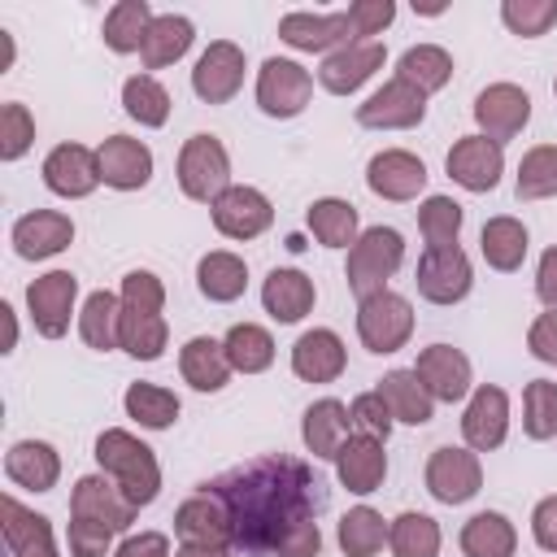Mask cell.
Returning <instances> with one entry per match:
<instances>
[{
  "instance_id": "cell-48",
  "label": "cell",
  "mask_w": 557,
  "mask_h": 557,
  "mask_svg": "<svg viewBox=\"0 0 557 557\" xmlns=\"http://www.w3.org/2000/svg\"><path fill=\"white\" fill-rule=\"evenodd\" d=\"M522 426H527L531 440H553V435H557V383H548V379L527 383V396H522Z\"/></svg>"
},
{
  "instance_id": "cell-18",
  "label": "cell",
  "mask_w": 557,
  "mask_h": 557,
  "mask_svg": "<svg viewBox=\"0 0 557 557\" xmlns=\"http://www.w3.org/2000/svg\"><path fill=\"white\" fill-rule=\"evenodd\" d=\"M96 161H100V183L117 187V191H135L152 178V152L131 139V135H113L96 148Z\"/></svg>"
},
{
  "instance_id": "cell-9",
  "label": "cell",
  "mask_w": 557,
  "mask_h": 557,
  "mask_svg": "<svg viewBox=\"0 0 557 557\" xmlns=\"http://www.w3.org/2000/svg\"><path fill=\"white\" fill-rule=\"evenodd\" d=\"M483 470L470 448H435L426 461V492L444 505H461L479 492Z\"/></svg>"
},
{
  "instance_id": "cell-47",
  "label": "cell",
  "mask_w": 557,
  "mask_h": 557,
  "mask_svg": "<svg viewBox=\"0 0 557 557\" xmlns=\"http://www.w3.org/2000/svg\"><path fill=\"white\" fill-rule=\"evenodd\" d=\"M418 231L426 248H453L461 231V205L448 196H426V205L418 209Z\"/></svg>"
},
{
  "instance_id": "cell-12",
  "label": "cell",
  "mask_w": 557,
  "mask_h": 557,
  "mask_svg": "<svg viewBox=\"0 0 557 557\" xmlns=\"http://www.w3.org/2000/svg\"><path fill=\"white\" fill-rule=\"evenodd\" d=\"M418 292L431 305H457L470 292V261L466 252L453 248H426L418 261Z\"/></svg>"
},
{
  "instance_id": "cell-38",
  "label": "cell",
  "mask_w": 557,
  "mask_h": 557,
  "mask_svg": "<svg viewBox=\"0 0 557 557\" xmlns=\"http://www.w3.org/2000/svg\"><path fill=\"white\" fill-rule=\"evenodd\" d=\"M148 26H152V9L144 0H122L104 13V44L113 52H139Z\"/></svg>"
},
{
  "instance_id": "cell-1",
  "label": "cell",
  "mask_w": 557,
  "mask_h": 557,
  "mask_svg": "<svg viewBox=\"0 0 557 557\" xmlns=\"http://www.w3.org/2000/svg\"><path fill=\"white\" fill-rule=\"evenodd\" d=\"M96 461L104 466V474L126 492V500L139 509L157 496L161 487V470H157V457L148 444H139L131 431H104L96 440Z\"/></svg>"
},
{
  "instance_id": "cell-28",
  "label": "cell",
  "mask_w": 557,
  "mask_h": 557,
  "mask_svg": "<svg viewBox=\"0 0 557 557\" xmlns=\"http://www.w3.org/2000/svg\"><path fill=\"white\" fill-rule=\"evenodd\" d=\"M348 431H352L348 405H339V400L326 396V400H318V405L305 409V448L313 457H335L344 448Z\"/></svg>"
},
{
  "instance_id": "cell-61",
  "label": "cell",
  "mask_w": 557,
  "mask_h": 557,
  "mask_svg": "<svg viewBox=\"0 0 557 557\" xmlns=\"http://www.w3.org/2000/svg\"><path fill=\"white\" fill-rule=\"evenodd\" d=\"M553 96H557V83H553Z\"/></svg>"
},
{
  "instance_id": "cell-52",
  "label": "cell",
  "mask_w": 557,
  "mask_h": 557,
  "mask_svg": "<svg viewBox=\"0 0 557 557\" xmlns=\"http://www.w3.org/2000/svg\"><path fill=\"white\" fill-rule=\"evenodd\" d=\"M348 413H352V426H357L361 435H374V440H387V431H392V422H396L379 392L357 396V400L348 405Z\"/></svg>"
},
{
  "instance_id": "cell-33",
  "label": "cell",
  "mask_w": 557,
  "mask_h": 557,
  "mask_svg": "<svg viewBox=\"0 0 557 557\" xmlns=\"http://www.w3.org/2000/svg\"><path fill=\"white\" fill-rule=\"evenodd\" d=\"M187 48H191V22L178 13H161V17H152V26L144 35L139 57L148 70H161V65H174Z\"/></svg>"
},
{
  "instance_id": "cell-5",
  "label": "cell",
  "mask_w": 557,
  "mask_h": 557,
  "mask_svg": "<svg viewBox=\"0 0 557 557\" xmlns=\"http://www.w3.org/2000/svg\"><path fill=\"white\" fill-rule=\"evenodd\" d=\"M309 91H313L309 70L287 57H270L257 74V104L270 117H296L309 104Z\"/></svg>"
},
{
  "instance_id": "cell-20",
  "label": "cell",
  "mask_w": 557,
  "mask_h": 557,
  "mask_svg": "<svg viewBox=\"0 0 557 557\" xmlns=\"http://www.w3.org/2000/svg\"><path fill=\"white\" fill-rule=\"evenodd\" d=\"M278 39L292 44L296 52H326L335 44H352L348 9L344 13H287L278 22Z\"/></svg>"
},
{
  "instance_id": "cell-36",
  "label": "cell",
  "mask_w": 557,
  "mask_h": 557,
  "mask_svg": "<svg viewBox=\"0 0 557 557\" xmlns=\"http://www.w3.org/2000/svg\"><path fill=\"white\" fill-rule=\"evenodd\" d=\"M396 78H405V83L418 87L422 96H426V91H440V87L453 78V57H448L444 48H435V44H418V48H409V52L400 57Z\"/></svg>"
},
{
  "instance_id": "cell-57",
  "label": "cell",
  "mask_w": 557,
  "mask_h": 557,
  "mask_svg": "<svg viewBox=\"0 0 557 557\" xmlns=\"http://www.w3.org/2000/svg\"><path fill=\"white\" fill-rule=\"evenodd\" d=\"M531 531H535V544L557 553V496H544L531 513Z\"/></svg>"
},
{
  "instance_id": "cell-8",
  "label": "cell",
  "mask_w": 557,
  "mask_h": 557,
  "mask_svg": "<svg viewBox=\"0 0 557 557\" xmlns=\"http://www.w3.org/2000/svg\"><path fill=\"white\" fill-rule=\"evenodd\" d=\"M426 113V96L418 87H409L405 78H392L383 83L366 104H357V122L361 126H374V131H405V126H418Z\"/></svg>"
},
{
  "instance_id": "cell-22",
  "label": "cell",
  "mask_w": 557,
  "mask_h": 557,
  "mask_svg": "<svg viewBox=\"0 0 557 557\" xmlns=\"http://www.w3.org/2000/svg\"><path fill=\"white\" fill-rule=\"evenodd\" d=\"M70 239H74V222L57 209H35V213L13 222V248L26 261H44V257L61 252Z\"/></svg>"
},
{
  "instance_id": "cell-31",
  "label": "cell",
  "mask_w": 557,
  "mask_h": 557,
  "mask_svg": "<svg viewBox=\"0 0 557 557\" xmlns=\"http://www.w3.org/2000/svg\"><path fill=\"white\" fill-rule=\"evenodd\" d=\"M78 335L87 339V348L109 352L122 348V296L113 292H91L83 313H78Z\"/></svg>"
},
{
  "instance_id": "cell-56",
  "label": "cell",
  "mask_w": 557,
  "mask_h": 557,
  "mask_svg": "<svg viewBox=\"0 0 557 557\" xmlns=\"http://www.w3.org/2000/svg\"><path fill=\"white\" fill-rule=\"evenodd\" d=\"M527 344H531V352H535L540 361H553V366H557V309H548V313H540V318L531 322Z\"/></svg>"
},
{
  "instance_id": "cell-42",
  "label": "cell",
  "mask_w": 557,
  "mask_h": 557,
  "mask_svg": "<svg viewBox=\"0 0 557 557\" xmlns=\"http://www.w3.org/2000/svg\"><path fill=\"white\" fill-rule=\"evenodd\" d=\"M126 413L148 426V431H161L178 418V396L170 387H157V383H131L126 387Z\"/></svg>"
},
{
  "instance_id": "cell-14",
  "label": "cell",
  "mask_w": 557,
  "mask_h": 557,
  "mask_svg": "<svg viewBox=\"0 0 557 557\" xmlns=\"http://www.w3.org/2000/svg\"><path fill=\"white\" fill-rule=\"evenodd\" d=\"M270 218H274V209L257 187H226L213 200V226L226 239H257L270 226Z\"/></svg>"
},
{
  "instance_id": "cell-30",
  "label": "cell",
  "mask_w": 557,
  "mask_h": 557,
  "mask_svg": "<svg viewBox=\"0 0 557 557\" xmlns=\"http://www.w3.org/2000/svg\"><path fill=\"white\" fill-rule=\"evenodd\" d=\"M178 370L183 379L196 387V392H218L226 379H231V361H226V348L209 335H196L183 344L178 352Z\"/></svg>"
},
{
  "instance_id": "cell-34",
  "label": "cell",
  "mask_w": 557,
  "mask_h": 557,
  "mask_svg": "<svg viewBox=\"0 0 557 557\" xmlns=\"http://www.w3.org/2000/svg\"><path fill=\"white\" fill-rule=\"evenodd\" d=\"M513 527L505 513L487 509V513H474L466 527H461V553L466 557H513Z\"/></svg>"
},
{
  "instance_id": "cell-43",
  "label": "cell",
  "mask_w": 557,
  "mask_h": 557,
  "mask_svg": "<svg viewBox=\"0 0 557 557\" xmlns=\"http://www.w3.org/2000/svg\"><path fill=\"white\" fill-rule=\"evenodd\" d=\"M122 348L139 361H157L165 348V318L122 305Z\"/></svg>"
},
{
  "instance_id": "cell-11",
  "label": "cell",
  "mask_w": 557,
  "mask_h": 557,
  "mask_svg": "<svg viewBox=\"0 0 557 557\" xmlns=\"http://www.w3.org/2000/svg\"><path fill=\"white\" fill-rule=\"evenodd\" d=\"M448 178L461 183L466 191H492L500 183V170H505V157H500V144H492L487 135H466L448 148Z\"/></svg>"
},
{
  "instance_id": "cell-6",
  "label": "cell",
  "mask_w": 557,
  "mask_h": 557,
  "mask_svg": "<svg viewBox=\"0 0 557 557\" xmlns=\"http://www.w3.org/2000/svg\"><path fill=\"white\" fill-rule=\"evenodd\" d=\"M474 122H479V135H487L492 144H505L531 122V96L513 83H492L474 100Z\"/></svg>"
},
{
  "instance_id": "cell-49",
  "label": "cell",
  "mask_w": 557,
  "mask_h": 557,
  "mask_svg": "<svg viewBox=\"0 0 557 557\" xmlns=\"http://www.w3.org/2000/svg\"><path fill=\"white\" fill-rule=\"evenodd\" d=\"M500 17H505V26L513 35L535 39V35H544L557 22V0H505L500 4Z\"/></svg>"
},
{
  "instance_id": "cell-19",
  "label": "cell",
  "mask_w": 557,
  "mask_h": 557,
  "mask_svg": "<svg viewBox=\"0 0 557 557\" xmlns=\"http://www.w3.org/2000/svg\"><path fill=\"white\" fill-rule=\"evenodd\" d=\"M44 183H48L57 196L78 200V196H87V191L100 183V161H96V152L83 148V144H61V148H52L48 161H44Z\"/></svg>"
},
{
  "instance_id": "cell-45",
  "label": "cell",
  "mask_w": 557,
  "mask_h": 557,
  "mask_svg": "<svg viewBox=\"0 0 557 557\" xmlns=\"http://www.w3.org/2000/svg\"><path fill=\"white\" fill-rule=\"evenodd\" d=\"M557 196V144H540L518 165V200H548Z\"/></svg>"
},
{
  "instance_id": "cell-53",
  "label": "cell",
  "mask_w": 557,
  "mask_h": 557,
  "mask_svg": "<svg viewBox=\"0 0 557 557\" xmlns=\"http://www.w3.org/2000/svg\"><path fill=\"white\" fill-rule=\"evenodd\" d=\"M270 548H274V553H283V557H318V548H322L318 522H309V518L287 522V527L274 535V544H270Z\"/></svg>"
},
{
  "instance_id": "cell-59",
  "label": "cell",
  "mask_w": 557,
  "mask_h": 557,
  "mask_svg": "<svg viewBox=\"0 0 557 557\" xmlns=\"http://www.w3.org/2000/svg\"><path fill=\"white\" fill-rule=\"evenodd\" d=\"M535 292H540V300H544V305H553V309H557V248H548V252L540 257Z\"/></svg>"
},
{
  "instance_id": "cell-16",
  "label": "cell",
  "mask_w": 557,
  "mask_h": 557,
  "mask_svg": "<svg viewBox=\"0 0 557 557\" xmlns=\"http://www.w3.org/2000/svg\"><path fill=\"white\" fill-rule=\"evenodd\" d=\"M366 183L383 200H413L426 187V165L413 152H405V148H387V152L370 157Z\"/></svg>"
},
{
  "instance_id": "cell-21",
  "label": "cell",
  "mask_w": 557,
  "mask_h": 557,
  "mask_svg": "<svg viewBox=\"0 0 557 557\" xmlns=\"http://www.w3.org/2000/svg\"><path fill=\"white\" fill-rule=\"evenodd\" d=\"M505 431H509V400H505V392L500 387H479L470 396V405H466V418H461L466 444L474 453H492V448H500Z\"/></svg>"
},
{
  "instance_id": "cell-24",
  "label": "cell",
  "mask_w": 557,
  "mask_h": 557,
  "mask_svg": "<svg viewBox=\"0 0 557 557\" xmlns=\"http://www.w3.org/2000/svg\"><path fill=\"white\" fill-rule=\"evenodd\" d=\"M344 344L335 331L318 326V331H305L292 348V370L305 379V383H331L344 374Z\"/></svg>"
},
{
  "instance_id": "cell-41",
  "label": "cell",
  "mask_w": 557,
  "mask_h": 557,
  "mask_svg": "<svg viewBox=\"0 0 557 557\" xmlns=\"http://www.w3.org/2000/svg\"><path fill=\"white\" fill-rule=\"evenodd\" d=\"M383 540H387V522L370 505H357L339 518V548L348 557H374L383 548Z\"/></svg>"
},
{
  "instance_id": "cell-60",
  "label": "cell",
  "mask_w": 557,
  "mask_h": 557,
  "mask_svg": "<svg viewBox=\"0 0 557 557\" xmlns=\"http://www.w3.org/2000/svg\"><path fill=\"white\" fill-rule=\"evenodd\" d=\"M174 557H231L226 548H213V544H183Z\"/></svg>"
},
{
  "instance_id": "cell-3",
  "label": "cell",
  "mask_w": 557,
  "mask_h": 557,
  "mask_svg": "<svg viewBox=\"0 0 557 557\" xmlns=\"http://www.w3.org/2000/svg\"><path fill=\"white\" fill-rule=\"evenodd\" d=\"M357 335H361V344L370 352H396V348H405V339L413 335V309H409V300L396 296V292H387V287L374 292V296H366L361 309H357Z\"/></svg>"
},
{
  "instance_id": "cell-54",
  "label": "cell",
  "mask_w": 557,
  "mask_h": 557,
  "mask_svg": "<svg viewBox=\"0 0 557 557\" xmlns=\"http://www.w3.org/2000/svg\"><path fill=\"white\" fill-rule=\"evenodd\" d=\"M392 17H396V4H392V0H357V4H348L352 39H370V35H379Z\"/></svg>"
},
{
  "instance_id": "cell-29",
  "label": "cell",
  "mask_w": 557,
  "mask_h": 557,
  "mask_svg": "<svg viewBox=\"0 0 557 557\" xmlns=\"http://www.w3.org/2000/svg\"><path fill=\"white\" fill-rule=\"evenodd\" d=\"M4 474H9L17 487L48 492V487L57 483V474H61V461H57L52 444H44V440H22V444L9 448V457H4Z\"/></svg>"
},
{
  "instance_id": "cell-37",
  "label": "cell",
  "mask_w": 557,
  "mask_h": 557,
  "mask_svg": "<svg viewBox=\"0 0 557 557\" xmlns=\"http://www.w3.org/2000/svg\"><path fill=\"white\" fill-rule=\"evenodd\" d=\"M196 278H200V292H205L209 300L226 305V300L244 296V287H248V265H244L235 252H209V257H200Z\"/></svg>"
},
{
  "instance_id": "cell-55",
  "label": "cell",
  "mask_w": 557,
  "mask_h": 557,
  "mask_svg": "<svg viewBox=\"0 0 557 557\" xmlns=\"http://www.w3.org/2000/svg\"><path fill=\"white\" fill-rule=\"evenodd\" d=\"M109 540H113V531L100 527V522H87V518H74L70 522V553L74 557H104L109 553Z\"/></svg>"
},
{
  "instance_id": "cell-23",
  "label": "cell",
  "mask_w": 557,
  "mask_h": 557,
  "mask_svg": "<svg viewBox=\"0 0 557 557\" xmlns=\"http://www.w3.org/2000/svg\"><path fill=\"white\" fill-rule=\"evenodd\" d=\"M335 461H339V483H344L348 492H357V496L374 492V487L383 483V474H387L383 440L361 435V431H352V435L344 440V448L335 453Z\"/></svg>"
},
{
  "instance_id": "cell-25",
  "label": "cell",
  "mask_w": 557,
  "mask_h": 557,
  "mask_svg": "<svg viewBox=\"0 0 557 557\" xmlns=\"http://www.w3.org/2000/svg\"><path fill=\"white\" fill-rule=\"evenodd\" d=\"M174 531L183 544H213V548H226L231 531H235V518L222 500H209V496H196L187 505H178L174 513Z\"/></svg>"
},
{
  "instance_id": "cell-50",
  "label": "cell",
  "mask_w": 557,
  "mask_h": 557,
  "mask_svg": "<svg viewBox=\"0 0 557 557\" xmlns=\"http://www.w3.org/2000/svg\"><path fill=\"white\" fill-rule=\"evenodd\" d=\"M30 139H35V117L26 113V104L9 100L0 109V157L4 161H17L30 148Z\"/></svg>"
},
{
  "instance_id": "cell-10",
  "label": "cell",
  "mask_w": 557,
  "mask_h": 557,
  "mask_svg": "<svg viewBox=\"0 0 557 557\" xmlns=\"http://www.w3.org/2000/svg\"><path fill=\"white\" fill-rule=\"evenodd\" d=\"M244 83V52L231 39H218L200 52L196 70H191V87L205 104H226Z\"/></svg>"
},
{
  "instance_id": "cell-2",
  "label": "cell",
  "mask_w": 557,
  "mask_h": 557,
  "mask_svg": "<svg viewBox=\"0 0 557 557\" xmlns=\"http://www.w3.org/2000/svg\"><path fill=\"white\" fill-rule=\"evenodd\" d=\"M405 261V239L392 226H370L352 248H348V287L366 300L374 292H383V283L396 274V265Z\"/></svg>"
},
{
  "instance_id": "cell-15",
  "label": "cell",
  "mask_w": 557,
  "mask_h": 557,
  "mask_svg": "<svg viewBox=\"0 0 557 557\" xmlns=\"http://www.w3.org/2000/svg\"><path fill=\"white\" fill-rule=\"evenodd\" d=\"M413 374L422 379V387L431 392V400H461L470 392V361L453 348V344H431L418 352Z\"/></svg>"
},
{
  "instance_id": "cell-46",
  "label": "cell",
  "mask_w": 557,
  "mask_h": 557,
  "mask_svg": "<svg viewBox=\"0 0 557 557\" xmlns=\"http://www.w3.org/2000/svg\"><path fill=\"white\" fill-rule=\"evenodd\" d=\"M122 104H126V113H131L139 126H161V122L170 117V96H165V87H161L152 74H135V78H126V87H122Z\"/></svg>"
},
{
  "instance_id": "cell-17",
  "label": "cell",
  "mask_w": 557,
  "mask_h": 557,
  "mask_svg": "<svg viewBox=\"0 0 557 557\" xmlns=\"http://www.w3.org/2000/svg\"><path fill=\"white\" fill-rule=\"evenodd\" d=\"M383 57H387L383 44H374V39H352V44H344L339 52H331V57L322 61L318 78H322L326 91L348 96V91H357V87L383 65Z\"/></svg>"
},
{
  "instance_id": "cell-32",
  "label": "cell",
  "mask_w": 557,
  "mask_h": 557,
  "mask_svg": "<svg viewBox=\"0 0 557 557\" xmlns=\"http://www.w3.org/2000/svg\"><path fill=\"white\" fill-rule=\"evenodd\" d=\"M261 300L278 322H300L313 309V278L300 270H274L261 287Z\"/></svg>"
},
{
  "instance_id": "cell-58",
  "label": "cell",
  "mask_w": 557,
  "mask_h": 557,
  "mask_svg": "<svg viewBox=\"0 0 557 557\" xmlns=\"http://www.w3.org/2000/svg\"><path fill=\"white\" fill-rule=\"evenodd\" d=\"M113 557H170V540L157 531H144V535H131Z\"/></svg>"
},
{
  "instance_id": "cell-35",
  "label": "cell",
  "mask_w": 557,
  "mask_h": 557,
  "mask_svg": "<svg viewBox=\"0 0 557 557\" xmlns=\"http://www.w3.org/2000/svg\"><path fill=\"white\" fill-rule=\"evenodd\" d=\"M479 248H483L487 265H496V270L509 274L527 257V226L518 218H487L483 222V235H479Z\"/></svg>"
},
{
  "instance_id": "cell-40",
  "label": "cell",
  "mask_w": 557,
  "mask_h": 557,
  "mask_svg": "<svg viewBox=\"0 0 557 557\" xmlns=\"http://www.w3.org/2000/svg\"><path fill=\"white\" fill-rule=\"evenodd\" d=\"M222 348H226L231 370H244V374H257V370H265L274 361V339L261 326H252V322L231 326L226 339H222Z\"/></svg>"
},
{
  "instance_id": "cell-7",
  "label": "cell",
  "mask_w": 557,
  "mask_h": 557,
  "mask_svg": "<svg viewBox=\"0 0 557 557\" xmlns=\"http://www.w3.org/2000/svg\"><path fill=\"white\" fill-rule=\"evenodd\" d=\"M74 296H78V278L70 270H48L44 278H35L26 287V305H30V322L39 335L57 339L70 331V313H74Z\"/></svg>"
},
{
  "instance_id": "cell-13",
  "label": "cell",
  "mask_w": 557,
  "mask_h": 557,
  "mask_svg": "<svg viewBox=\"0 0 557 557\" xmlns=\"http://www.w3.org/2000/svg\"><path fill=\"white\" fill-rule=\"evenodd\" d=\"M70 513H74V518H87V522H100V527H109V531H122V527H131L135 505L126 500V492H122L109 474H87V479L74 483Z\"/></svg>"
},
{
  "instance_id": "cell-4",
  "label": "cell",
  "mask_w": 557,
  "mask_h": 557,
  "mask_svg": "<svg viewBox=\"0 0 557 557\" xmlns=\"http://www.w3.org/2000/svg\"><path fill=\"white\" fill-rule=\"evenodd\" d=\"M178 183L191 200H218L231 187V157L213 135H191L178 152Z\"/></svg>"
},
{
  "instance_id": "cell-27",
  "label": "cell",
  "mask_w": 557,
  "mask_h": 557,
  "mask_svg": "<svg viewBox=\"0 0 557 557\" xmlns=\"http://www.w3.org/2000/svg\"><path fill=\"white\" fill-rule=\"evenodd\" d=\"M374 392L383 396V405L392 409V418H396V422H409V426L431 422L435 400H431V392L422 387V379H418L413 370H392V374H383Z\"/></svg>"
},
{
  "instance_id": "cell-44",
  "label": "cell",
  "mask_w": 557,
  "mask_h": 557,
  "mask_svg": "<svg viewBox=\"0 0 557 557\" xmlns=\"http://www.w3.org/2000/svg\"><path fill=\"white\" fill-rule=\"evenodd\" d=\"M387 544L396 557H435L440 553V527L426 513H400L387 527Z\"/></svg>"
},
{
  "instance_id": "cell-26",
  "label": "cell",
  "mask_w": 557,
  "mask_h": 557,
  "mask_svg": "<svg viewBox=\"0 0 557 557\" xmlns=\"http://www.w3.org/2000/svg\"><path fill=\"white\" fill-rule=\"evenodd\" d=\"M0 518H4V540H9V553L13 557H57L48 518L22 509L13 496L0 500Z\"/></svg>"
},
{
  "instance_id": "cell-39",
  "label": "cell",
  "mask_w": 557,
  "mask_h": 557,
  "mask_svg": "<svg viewBox=\"0 0 557 557\" xmlns=\"http://www.w3.org/2000/svg\"><path fill=\"white\" fill-rule=\"evenodd\" d=\"M309 231L326 248H348V244H357V209L348 200H335V196L313 200L309 205Z\"/></svg>"
},
{
  "instance_id": "cell-51",
  "label": "cell",
  "mask_w": 557,
  "mask_h": 557,
  "mask_svg": "<svg viewBox=\"0 0 557 557\" xmlns=\"http://www.w3.org/2000/svg\"><path fill=\"white\" fill-rule=\"evenodd\" d=\"M122 305H126V309H144V313H161V305H165L161 278L148 274V270H131V274L122 278Z\"/></svg>"
}]
</instances>
